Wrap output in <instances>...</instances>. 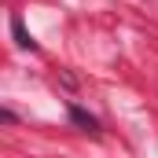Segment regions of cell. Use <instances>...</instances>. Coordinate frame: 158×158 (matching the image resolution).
I'll return each mask as SVG.
<instances>
[{"instance_id":"6da1fadb","label":"cell","mask_w":158,"mask_h":158,"mask_svg":"<svg viewBox=\"0 0 158 158\" xmlns=\"http://www.w3.org/2000/svg\"><path fill=\"white\" fill-rule=\"evenodd\" d=\"M66 114H70V121H74L77 129H85V132H99V121L92 118V114H88L85 107H77V103H70V107H66Z\"/></svg>"},{"instance_id":"7a4b0ae2","label":"cell","mask_w":158,"mask_h":158,"mask_svg":"<svg viewBox=\"0 0 158 158\" xmlns=\"http://www.w3.org/2000/svg\"><path fill=\"white\" fill-rule=\"evenodd\" d=\"M11 37H15L19 48H26V52H40V44L26 33V26H22V19H19V15H11Z\"/></svg>"},{"instance_id":"3957f363","label":"cell","mask_w":158,"mask_h":158,"mask_svg":"<svg viewBox=\"0 0 158 158\" xmlns=\"http://www.w3.org/2000/svg\"><path fill=\"white\" fill-rule=\"evenodd\" d=\"M0 121H4V125H15V114H11V110L4 107V110H0Z\"/></svg>"}]
</instances>
